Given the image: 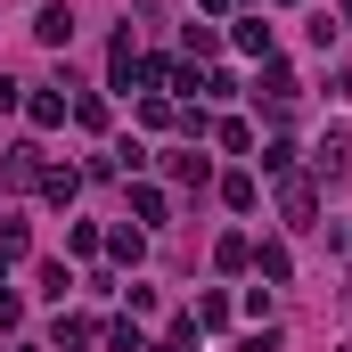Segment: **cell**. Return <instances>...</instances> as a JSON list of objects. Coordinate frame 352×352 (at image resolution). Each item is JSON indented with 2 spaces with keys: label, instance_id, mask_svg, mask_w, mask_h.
<instances>
[{
  "label": "cell",
  "instance_id": "6da1fadb",
  "mask_svg": "<svg viewBox=\"0 0 352 352\" xmlns=\"http://www.w3.org/2000/svg\"><path fill=\"white\" fill-rule=\"evenodd\" d=\"M278 205H287V221H295V230H311V180H295V173H287Z\"/></svg>",
  "mask_w": 352,
  "mask_h": 352
},
{
  "label": "cell",
  "instance_id": "7a4b0ae2",
  "mask_svg": "<svg viewBox=\"0 0 352 352\" xmlns=\"http://www.w3.org/2000/svg\"><path fill=\"white\" fill-rule=\"evenodd\" d=\"M33 33H41V41H50V50H58V41H66V33H74V16H66V8H41V16H33Z\"/></svg>",
  "mask_w": 352,
  "mask_h": 352
},
{
  "label": "cell",
  "instance_id": "3957f363",
  "mask_svg": "<svg viewBox=\"0 0 352 352\" xmlns=\"http://www.w3.org/2000/svg\"><path fill=\"white\" fill-rule=\"evenodd\" d=\"M25 115L50 131V123H66V98H58V90H41V98H25Z\"/></svg>",
  "mask_w": 352,
  "mask_h": 352
},
{
  "label": "cell",
  "instance_id": "277c9868",
  "mask_svg": "<svg viewBox=\"0 0 352 352\" xmlns=\"http://www.w3.org/2000/svg\"><path fill=\"white\" fill-rule=\"evenodd\" d=\"M238 50H254V58H270V25H263V16H246V25H238Z\"/></svg>",
  "mask_w": 352,
  "mask_h": 352
},
{
  "label": "cell",
  "instance_id": "5b68a950",
  "mask_svg": "<svg viewBox=\"0 0 352 352\" xmlns=\"http://www.w3.org/2000/svg\"><path fill=\"white\" fill-rule=\"evenodd\" d=\"M74 188H82L74 173H41V197H50V205H74Z\"/></svg>",
  "mask_w": 352,
  "mask_h": 352
},
{
  "label": "cell",
  "instance_id": "8992f818",
  "mask_svg": "<svg viewBox=\"0 0 352 352\" xmlns=\"http://www.w3.org/2000/svg\"><path fill=\"white\" fill-rule=\"evenodd\" d=\"M90 344V320H58V352H82Z\"/></svg>",
  "mask_w": 352,
  "mask_h": 352
},
{
  "label": "cell",
  "instance_id": "52a82bcc",
  "mask_svg": "<svg viewBox=\"0 0 352 352\" xmlns=\"http://www.w3.org/2000/svg\"><path fill=\"white\" fill-rule=\"evenodd\" d=\"M8 107H16V82H8V74H0V115H8Z\"/></svg>",
  "mask_w": 352,
  "mask_h": 352
},
{
  "label": "cell",
  "instance_id": "ba28073f",
  "mask_svg": "<svg viewBox=\"0 0 352 352\" xmlns=\"http://www.w3.org/2000/svg\"><path fill=\"white\" fill-rule=\"evenodd\" d=\"M344 16H352V0H344Z\"/></svg>",
  "mask_w": 352,
  "mask_h": 352
}]
</instances>
